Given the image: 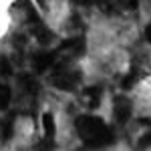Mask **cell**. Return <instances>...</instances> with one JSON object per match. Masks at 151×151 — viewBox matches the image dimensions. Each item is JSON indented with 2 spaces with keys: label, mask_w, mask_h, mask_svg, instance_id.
Returning <instances> with one entry per match:
<instances>
[{
  "label": "cell",
  "mask_w": 151,
  "mask_h": 151,
  "mask_svg": "<svg viewBox=\"0 0 151 151\" xmlns=\"http://www.w3.org/2000/svg\"><path fill=\"white\" fill-rule=\"evenodd\" d=\"M75 129L87 147H107L113 143V131L103 119L93 115L77 117Z\"/></svg>",
  "instance_id": "6da1fadb"
},
{
  "label": "cell",
  "mask_w": 151,
  "mask_h": 151,
  "mask_svg": "<svg viewBox=\"0 0 151 151\" xmlns=\"http://www.w3.org/2000/svg\"><path fill=\"white\" fill-rule=\"evenodd\" d=\"M50 83L60 89V91H75L81 85V73L75 69H65V70H57L50 75Z\"/></svg>",
  "instance_id": "7a4b0ae2"
},
{
  "label": "cell",
  "mask_w": 151,
  "mask_h": 151,
  "mask_svg": "<svg viewBox=\"0 0 151 151\" xmlns=\"http://www.w3.org/2000/svg\"><path fill=\"white\" fill-rule=\"evenodd\" d=\"M83 50H85V40L83 38H69V40H65L60 45V48L57 52L65 55L67 58H75V57H79Z\"/></svg>",
  "instance_id": "3957f363"
},
{
  "label": "cell",
  "mask_w": 151,
  "mask_h": 151,
  "mask_svg": "<svg viewBox=\"0 0 151 151\" xmlns=\"http://www.w3.org/2000/svg\"><path fill=\"white\" fill-rule=\"evenodd\" d=\"M113 113H115L117 123H125L131 117V103L127 99H117L115 105H113Z\"/></svg>",
  "instance_id": "277c9868"
},
{
  "label": "cell",
  "mask_w": 151,
  "mask_h": 151,
  "mask_svg": "<svg viewBox=\"0 0 151 151\" xmlns=\"http://www.w3.org/2000/svg\"><path fill=\"white\" fill-rule=\"evenodd\" d=\"M57 60V55L55 52H42V55H36L32 65H35V70L36 73H45L47 69H50Z\"/></svg>",
  "instance_id": "5b68a950"
},
{
  "label": "cell",
  "mask_w": 151,
  "mask_h": 151,
  "mask_svg": "<svg viewBox=\"0 0 151 151\" xmlns=\"http://www.w3.org/2000/svg\"><path fill=\"white\" fill-rule=\"evenodd\" d=\"M101 87H87L85 91H83V97H85V101L89 107H97V105L101 103Z\"/></svg>",
  "instance_id": "8992f818"
},
{
  "label": "cell",
  "mask_w": 151,
  "mask_h": 151,
  "mask_svg": "<svg viewBox=\"0 0 151 151\" xmlns=\"http://www.w3.org/2000/svg\"><path fill=\"white\" fill-rule=\"evenodd\" d=\"M42 127H45V139L52 141L55 139L57 125H55V117L50 115V113H45V115H42Z\"/></svg>",
  "instance_id": "52a82bcc"
},
{
  "label": "cell",
  "mask_w": 151,
  "mask_h": 151,
  "mask_svg": "<svg viewBox=\"0 0 151 151\" xmlns=\"http://www.w3.org/2000/svg\"><path fill=\"white\" fill-rule=\"evenodd\" d=\"M143 77V70H141L139 65H133L131 69H129V73L125 75V79H123V87H131L133 83H137Z\"/></svg>",
  "instance_id": "ba28073f"
},
{
  "label": "cell",
  "mask_w": 151,
  "mask_h": 151,
  "mask_svg": "<svg viewBox=\"0 0 151 151\" xmlns=\"http://www.w3.org/2000/svg\"><path fill=\"white\" fill-rule=\"evenodd\" d=\"M0 139L2 141H8L12 137V133H14V121L12 119H6V121H2L0 123Z\"/></svg>",
  "instance_id": "9c48e42d"
},
{
  "label": "cell",
  "mask_w": 151,
  "mask_h": 151,
  "mask_svg": "<svg viewBox=\"0 0 151 151\" xmlns=\"http://www.w3.org/2000/svg\"><path fill=\"white\" fill-rule=\"evenodd\" d=\"M10 99H12V91L8 85H2L0 83V109H6L10 105Z\"/></svg>",
  "instance_id": "30bf717a"
},
{
  "label": "cell",
  "mask_w": 151,
  "mask_h": 151,
  "mask_svg": "<svg viewBox=\"0 0 151 151\" xmlns=\"http://www.w3.org/2000/svg\"><path fill=\"white\" fill-rule=\"evenodd\" d=\"M151 145V131H147L145 135H141V139L137 141V147L139 149H145V147H149Z\"/></svg>",
  "instance_id": "8fae6325"
},
{
  "label": "cell",
  "mask_w": 151,
  "mask_h": 151,
  "mask_svg": "<svg viewBox=\"0 0 151 151\" xmlns=\"http://www.w3.org/2000/svg\"><path fill=\"white\" fill-rule=\"evenodd\" d=\"M145 38H147V42L151 45V22L145 26Z\"/></svg>",
  "instance_id": "7c38bea8"
}]
</instances>
